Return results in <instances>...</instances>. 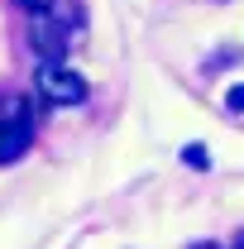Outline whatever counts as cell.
I'll return each instance as SVG.
<instances>
[{
    "label": "cell",
    "instance_id": "1",
    "mask_svg": "<svg viewBox=\"0 0 244 249\" xmlns=\"http://www.w3.org/2000/svg\"><path fill=\"white\" fill-rule=\"evenodd\" d=\"M29 139H34V115H29V106L19 96H10L5 101V115H0V163H15L29 149Z\"/></svg>",
    "mask_w": 244,
    "mask_h": 249
},
{
    "label": "cell",
    "instance_id": "2",
    "mask_svg": "<svg viewBox=\"0 0 244 249\" xmlns=\"http://www.w3.org/2000/svg\"><path fill=\"white\" fill-rule=\"evenodd\" d=\"M38 96L48 106H82L87 101V77L72 72V67H62V62H48L38 72Z\"/></svg>",
    "mask_w": 244,
    "mask_h": 249
},
{
    "label": "cell",
    "instance_id": "3",
    "mask_svg": "<svg viewBox=\"0 0 244 249\" xmlns=\"http://www.w3.org/2000/svg\"><path fill=\"white\" fill-rule=\"evenodd\" d=\"M29 43H34L48 62H58V53L67 48V24H62V19H53V10H43V15H34Z\"/></svg>",
    "mask_w": 244,
    "mask_h": 249
},
{
    "label": "cell",
    "instance_id": "4",
    "mask_svg": "<svg viewBox=\"0 0 244 249\" xmlns=\"http://www.w3.org/2000/svg\"><path fill=\"white\" fill-rule=\"evenodd\" d=\"M182 163H187V168H196V173H206V168H211V149H206V144H187V149H182Z\"/></svg>",
    "mask_w": 244,
    "mask_h": 249
},
{
    "label": "cell",
    "instance_id": "5",
    "mask_svg": "<svg viewBox=\"0 0 244 249\" xmlns=\"http://www.w3.org/2000/svg\"><path fill=\"white\" fill-rule=\"evenodd\" d=\"M225 110H230V115H244V82L225 91Z\"/></svg>",
    "mask_w": 244,
    "mask_h": 249
},
{
    "label": "cell",
    "instance_id": "6",
    "mask_svg": "<svg viewBox=\"0 0 244 249\" xmlns=\"http://www.w3.org/2000/svg\"><path fill=\"white\" fill-rule=\"evenodd\" d=\"M19 5H24V10H29V15H43V10H53V5H58V0H19Z\"/></svg>",
    "mask_w": 244,
    "mask_h": 249
},
{
    "label": "cell",
    "instance_id": "7",
    "mask_svg": "<svg viewBox=\"0 0 244 249\" xmlns=\"http://www.w3.org/2000/svg\"><path fill=\"white\" fill-rule=\"evenodd\" d=\"M192 249H220V245H192Z\"/></svg>",
    "mask_w": 244,
    "mask_h": 249
},
{
    "label": "cell",
    "instance_id": "8",
    "mask_svg": "<svg viewBox=\"0 0 244 249\" xmlns=\"http://www.w3.org/2000/svg\"><path fill=\"white\" fill-rule=\"evenodd\" d=\"M235 249H244V235H240V245H235Z\"/></svg>",
    "mask_w": 244,
    "mask_h": 249
}]
</instances>
